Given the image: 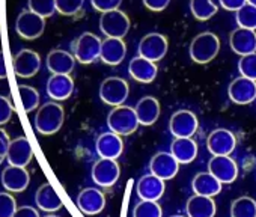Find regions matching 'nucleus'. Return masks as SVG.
<instances>
[{
	"label": "nucleus",
	"instance_id": "nucleus-11",
	"mask_svg": "<svg viewBox=\"0 0 256 217\" xmlns=\"http://www.w3.org/2000/svg\"><path fill=\"white\" fill-rule=\"evenodd\" d=\"M120 169L116 160L100 158L92 166V180L100 187H112L119 180Z\"/></svg>",
	"mask_w": 256,
	"mask_h": 217
},
{
	"label": "nucleus",
	"instance_id": "nucleus-5",
	"mask_svg": "<svg viewBox=\"0 0 256 217\" xmlns=\"http://www.w3.org/2000/svg\"><path fill=\"white\" fill-rule=\"evenodd\" d=\"M130 94V86L122 77H107L100 86V98L102 102L118 107L122 106Z\"/></svg>",
	"mask_w": 256,
	"mask_h": 217
},
{
	"label": "nucleus",
	"instance_id": "nucleus-15",
	"mask_svg": "<svg viewBox=\"0 0 256 217\" xmlns=\"http://www.w3.org/2000/svg\"><path fill=\"white\" fill-rule=\"evenodd\" d=\"M228 95L230 101L235 104L240 106L250 104L256 100V82L240 76L235 80H232V83L229 84Z\"/></svg>",
	"mask_w": 256,
	"mask_h": 217
},
{
	"label": "nucleus",
	"instance_id": "nucleus-25",
	"mask_svg": "<svg viewBox=\"0 0 256 217\" xmlns=\"http://www.w3.org/2000/svg\"><path fill=\"white\" fill-rule=\"evenodd\" d=\"M128 72H130L132 78L139 83H151L156 80L158 68L156 62H151L142 56H136L128 65Z\"/></svg>",
	"mask_w": 256,
	"mask_h": 217
},
{
	"label": "nucleus",
	"instance_id": "nucleus-10",
	"mask_svg": "<svg viewBox=\"0 0 256 217\" xmlns=\"http://www.w3.org/2000/svg\"><path fill=\"white\" fill-rule=\"evenodd\" d=\"M199 121L198 116L192 110H178L170 116L169 121V128L170 133L178 138H193L194 133L198 132Z\"/></svg>",
	"mask_w": 256,
	"mask_h": 217
},
{
	"label": "nucleus",
	"instance_id": "nucleus-7",
	"mask_svg": "<svg viewBox=\"0 0 256 217\" xmlns=\"http://www.w3.org/2000/svg\"><path fill=\"white\" fill-rule=\"evenodd\" d=\"M16 30L23 40H38L46 30V18L40 17L38 14L29 10H24L17 17Z\"/></svg>",
	"mask_w": 256,
	"mask_h": 217
},
{
	"label": "nucleus",
	"instance_id": "nucleus-44",
	"mask_svg": "<svg viewBox=\"0 0 256 217\" xmlns=\"http://www.w3.org/2000/svg\"><path fill=\"white\" fill-rule=\"evenodd\" d=\"M14 217H41L38 210L30 206V205H23V206H18Z\"/></svg>",
	"mask_w": 256,
	"mask_h": 217
},
{
	"label": "nucleus",
	"instance_id": "nucleus-30",
	"mask_svg": "<svg viewBox=\"0 0 256 217\" xmlns=\"http://www.w3.org/2000/svg\"><path fill=\"white\" fill-rule=\"evenodd\" d=\"M192 187L196 194L208 198H212L222 192V182L210 172H199L198 175H194Z\"/></svg>",
	"mask_w": 256,
	"mask_h": 217
},
{
	"label": "nucleus",
	"instance_id": "nucleus-26",
	"mask_svg": "<svg viewBox=\"0 0 256 217\" xmlns=\"http://www.w3.org/2000/svg\"><path fill=\"white\" fill-rule=\"evenodd\" d=\"M134 110H136L140 126L150 127V126L156 124L160 116V102L156 96L148 95L138 101Z\"/></svg>",
	"mask_w": 256,
	"mask_h": 217
},
{
	"label": "nucleus",
	"instance_id": "nucleus-8",
	"mask_svg": "<svg viewBox=\"0 0 256 217\" xmlns=\"http://www.w3.org/2000/svg\"><path fill=\"white\" fill-rule=\"evenodd\" d=\"M168 48H169L168 38L158 32H151L140 40L138 50H139V56L157 64L166 56Z\"/></svg>",
	"mask_w": 256,
	"mask_h": 217
},
{
	"label": "nucleus",
	"instance_id": "nucleus-36",
	"mask_svg": "<svg viewBox=\"0 0 256 217\" xmlns=\"http://www.w3.org/2000/svg\"><path fill=\"white\" fill-rule=\"evenodd\" d=\"M133 217H163V210L157 200H140L133 210Z\"/></svg>",
	"mask_w": 256,
	"mask_h": 217
},
{
	"label": "nucleus",
	"instance_id": "nucleus-2",
	"mask_svg": "<svg viewBox=\"0 0 256 217\" xmlns=\"http://www.w3.org/2000/svg\"><path fill=\"white\" fill-rule=\"evenodd\" d=\"M140 122L136 115V110L130 106H118L113 107L107 115V127L110 132L119 136H130L139 128Z\"/></svg>",
	"mask_w": 256,
	"mask_h": 217
},
{
	"label": "nucleus",
	"instance_id": "nucleus-3",
	"mask_svg": "<svg viewBox=\"0 0 256 217\" xmlns=\"http://www.w3.org/2000/svg\"><path fill=\"white\" fill-rule=\"evenodd\" d=\"M190 58L194 64L204 65L216 59L220 52V40L212 32H202L190 42Z\"/></svg>",
	"mask_w": 256,
	"mask_h": 217
},
{
	"label": "nucleus",
	"instance_id": "nucleus-23",
	"mask_svg": "<svg viewBox=\"0 0 256 217\" xmlns=\"http://www.w3.org/2000/svg\"><path fill=\"white\" fill-rule=\"evenodd\" d=\"M46 65H47V70L52 74H66V76H70L74 71L76 58H74V54H71V53H68L65 50L56 48V50H52L47 54Z\"/></svg>",
	"mask_w": 256,
	"mask_h": 217
},
{
	"label": "nucleus",
	"instance_id": "nucleus-14",
	"mask_svg": "<svg viewBox=\"0 0 256 217\" xmlns=\"http://www.w3.org/2000/svg\"><path fill=\"white\" fill-rule=\"evenodd\" d=\"M0 180H2V186L5 187L6 192H10V193H22L29 187L30 174L28 172L26 168H18V166L8 164L2 170Z\"/></svg>",
	"mask_w": 256,
	"mask_h": 217
},
{
	"label": "nucleus",
	"instance_id": "nucleus-1",
	"mask_svg": "<svg viewBox=\"0 0 256 217\" xmlns=\"http://www.w3.org/2000/svg\"><path fill=\"white\" fill-rule=\"evenodd\" d=\"M65 121V110L58 101L44 102L35 115V128L44 136L56 134Z\"/></svg>",
	"mask_w": 256,
	"mask_h": 217
},
{
	"label": "nucleus",
	"instance_id": "nucleus-24",
	"mask_svg": "<svg viewBox=\"0 0 256 217\" xmlns=\"http://www.w3.org/2000/svg\"><path fill=\"white\" fill-rule=\"evenodd\" d=\"M136 190L142 200H158L166 190V184L154 174H148L138 181Z\"/></svg>",
	"mask_w": 256,
	"mask_h": 217
},
{
	"label": "nucleus",
	"instance_id": "nucleus-33",
	"mask_svg": "<svg viewBox=\"0 0 256 217\" xmlns=\"http://www.w3.org/2000/svg\"><path fill=\"white\" fill-rule=\"evenodd\" d=\"M18 95L23 104L24 112L30 114L36 108H40V92L29 84H20L18 86Z\"/></svg>",
	"mask_w": 256,
	"mask_h": 217
},
{
	"label": "nucleus",
	"instance_id": "nucleus-41",
	"mask_svg": "<svg viewBox=\"0 0 256 217\" xmlns=\"http://www.w3.org/2000/svg\"><path fill=\"white\" fill-rule=\"evenodd\" d=\"M92 8L98 12H110L119 10L122 0H90Z\"/></svg>",
	"mask_w": 256,
	"mask_h": 217
},
{
	"label": "nucleus",
	"instance_id": "nucleus-39",
	"mask_svg": "<svg viewBox=\"0 0 256 217\" xmlns=\"http://www.w3.org/2000/svg\"><path fill=\"white\" fill-rule=\"evenodd\" d=\"M84 0H56V8L58 12L62 16H76L83 8Z\"/></svg>",
	"mask_w": 256,
	"mask_h": 217
},
{
	"label": "nucleus",
	"instance_id": "nucleus-32",
	"mask_svg": "<svg viewBox=\"0 0 256 217\" xmlns=\"http://www.w3.org/2000/svg\"><path fill=\"white\" fill-rule=\"evenodd\" d=\"M230 217H256V200L248 196L235 199L230 205Z\"/></svg>",
	"mask_w": 256,
	"mask_h": 217
},
{
	"label": "nucleus",
	"instance_id": "nucleus-37",
	"mask_svg": "<svg viewBox=\"0 0 256 217\" xmlns=\"http://www.w3.org/2000/svg\"><path fill=\"white\" fill-rule=\"evenodd\" d=\"M238 71L242 77L256 82V53L241 56V59L238 60Z\"/></svg>",
	"mask_w": 256,
	"mask_h": 217
},
{
	"label": "nucleus",
	"instance_id": "nucleus-34",
	"mask_svg": "<svg viewBox=\"0 0 256 217\" xmlns=\"http://www.w3.org/2000/svg\"><path fill=\"white\" fill-rule=\"evenodd\" d=\"M235 20H236L238 28L256 30V6L246 4L241 10L236 11Z\"/></svg>",
	"mask_w": 256,
	"mask_h": 217
},
{
	"label": "nucleus",
	"instance_id": "nucleus-4",
	"mask_svg": "<svg viewBox=\"0 0 256 217\" xmlns=\"http://www.w3.org/2000/svg\"><path fill=\"white\" fill-rule=\"evenodd\" d=\"M101 44L102 41L95 34H90V32L82 34L72 44L76 60H78L83 65L95 62L101 54Z\"/></svg>",
	"mask_w": 256,
	"mask_h": 217
},
{
	"label": "nucleus",
	"instance_id": "nucleus-19",
	"mask_svg": "<svg viewBox=\"0 0 256 217\" xmlns=\"http://www.w3.org/2000/svg\"><path fill=\"white\" fill-rule=\"evenodd\" d=\"M46 90L53 101H65L74 92V80L66 74H52L47 80Z\"/></svg>",
	"mask_w": 256,
	"mask_h": 217
},
{
	"label": "nucleus",
	"instance_id": "nucleus-9",
	"mask_svg": "<svg viewBox=\"0 0 256 217\" xmlns=\"http://www.w3.org/2000/svg\"><path fill=\"white\" fill-rule=\"evenodd\" d=\"M12 68L17 77L30 78L36 76L41 70V56L29 48L20 50L12 60Z\"/></svg>",
	"mask_w": 256,
	"mask_h": 217
},
{
	"label": "nucleus",
	"instance_id": "nucleus-46",
	"mask_svg": "<svg viewBox=\"0 0 256 217\" xmlns=\"http://www.w3.org/2000/svg\"><path fill=\"white\" fill-rule=\"evenodd\" d=\"M8 72H6V65H5V54L0 50V78H6Z\"/></svg>",
	"mask_w": 256,
	"mask_h": 217
},
{
	"label": "nucleus",
	"instance_id": "nucleus-6",
	"mask_svg": "<svg viewBox=\"0 0 256 217\" xmlns=\"http://www.w3.org/2000/svg\"><path fill=\"white\" fill-rule=\"evenodd\" d=\"M100 29L107 38L124 40V36L130 30V18L120 10L104 12L100 17Z\"/></svg>",
	"mask_w": 256,
	"mask_h": 217
},
{
	"label": "nucleus",
	"instance_id": "nucleus-49",
	"mask_svg": "<svg viewBox=\"0 0 256 217\" xmlns=\"http://www.w3.org/2000/svg\"><path fill=\"white\" fill-rule=\"evenodd\" d=\"M6 157H4V156H0V164H2L4 163V160H5Z\"/></svg>",
	"mask_w": 256,
	"mask_h": 217
},
{
	"label": "nucleus",
	"instance_id": "nucleus-12",
	"mask_svg": "<svg viewBox=\"0 0 256 217\" xmlns=\"http://www.w3.org/2000/svg\"><path fill=\"white\" fill-rule=\"evenodd\" d=\"M236 146V138L226 128H217L210 133L206 148L212 156H230Z\"/></svg>",
	"mask_w": 256,
	"mask_h": 217
},
{
	"label": "nucleus",
	"instance_id": "nucleus-20",
	"mask_svg": "<svg viewBox=\"0 0 256 217\" xmlns=\"http://www.w3.org/2000/svg\"><path fill=\"white\" fill-rule=\"evenodd\" d=\"M229 46L234 53L240 56H247L256 53V30L238 28L232 30L229 36Z\"/></svg>",
	"mask_w": 256,
	"mask_h": 217
},
{
	"label": "nucleus",
	"instance_id": "nucleus-48",
	"mask_svg": "<svg viewBox=\"0 0 256 217\" xmlns=\"http://www.w3.org/2000/svg\"><path fill=\"white\" fill-rule=\"evenodd\" d=\"M44 217H58L56 214H53V212H48L47 216H44Z\"/></svg>",
	"mask_w": 256,
	"mask_h": 217
},
{
	"label": "nucleus",
	"instance_id": "nucleus-21",
	"mask_svg": "<svg viewBox=\"0 0 256 217\" xmlns=\"http://www.w3.org/2000/svg\"><path fill=\"white\" fill-rule=\"evenodd\" d=\"M95 150L98 152V156L101 158H110V160H116L122 151H124V142H122V136L108 132V133H102L95 144Z\"/></svg>",
	"mask_w": 256,
	"mask_h": 217
},
{
	"label": "nucleus",
	"instance_id": "nucleus-42",
	"mask_svg": "<svg viewBox=\"0 0 256 217\" xmlns=\"http://www.w3.org/2000/svg\"><path fill=\"white\" fill-rule=\"evenodd\" d=\"M142 2L146 10H150L152 12H162L169 6L170 0H142Z\"/></svg>",
	"mask_w": 256,
	"mask_h": 217
},
{
	"label": "nucleus",
	"instance_id": "nucleus-31",
	"mask_svg": "<svg viewBox=\"0 0 256 217\" xmlns=\"http://www.w3.org/2000/svg\"><path fill=\"white\" fill-rule=\"evenodd\" d=\"M218 6L212 0H190V12L199 22H206L212 18Z\"/></svg>",
	"mask_w": 256,
	"mask_h": 217
},
{
	"label": "nucleus",
	"instance_id": "nucleus-47",
	"mask_svg": "<svg viewBox=\"0 0 256 217\" xmlns=\"http://www.w3.org/2000/svg\"><path fill=\"white\" fill-rule=\"evenodd\" d=\"M247 4H250V5L256 6V0H247Z\"/></svg>",
	"mask_w": 256,
	"mask_h": 217
},
{
	"label": "nucleus",
	"instance_id": "nucleus-43",
	"mask_svg": "<svg viewBox=\"0 0 256 217\" xmlns=\"http://www.w3.org/2000/svg\"><path fill=\"white\" fill-rule=\"evenodd\" d=\"M220 2V6L226 11H230V12H236L238 10H241L246 4L247 0H218Z\"/></svg>",
	"mask_w": 256,
	"mask_h": 217
},
{
	"label": "nucleus",
	"instance_id": "nucleus-50",
	"mask_svg": "<svg viewBox=\"0 0 256 217\" xmlns=\"http://www.w3.org/2000/svg\"><path fill=\"white\" fill-rule=\"evenodd\" d=\"M170 217H182V216H178V214H175V216H170Z\"/></svg>",
	"mask_w": 256,
	"mask_h": 217
},
{
	"label": "nucleus",
	"instance_id": "nucleus-29",
	"mask_svg": "<svg viewBox=\"0 0 256 217\" xmlns=\"http://www.w3.org/2000/svg\"><path fill=\"white\" fill-rule=\"evenodd\" d=\"M188 217H214L216 216V202L212 198L193 194L186 205Z\"/></svg>",
	"mask_w": 256,
	"mask_h": 217
},
{
	"label": "nucleus",
	"instance_id": "nucleus-45",
	"mask_svg": "<svg viewBox=\"0 0 256 217\" xmlns=\"http://www.w3.org/2000/svg\"><path fill=\"white\" fill-rule=\"evenodd\" d=\"M10 144H11L10 134H8L4 128H0V156L6 157V154H8V148H10Z\"/></svg>",
	"mask_w": 256,
	"mask_h": 217
},
{
	"label": "nucleus",
	"instance_id": "nucleus-16",
	"mask_svg": "<svg viewBox=\"0 0 256 217\" xmlns=\"http://www.w3.org/2000/svg\"><path fill=\"white\" fill-rule=\"evenodd\" d=\"M77 206L83 214H100L106 206V196L101 190L95 187H86L77 196Z\"/></svg>",
	"mask_w": 256,
	"mask_h": 217
},
{
	"label": "nucleus",
	"instance_id": "nucleus-22",
	"mask_svg": "<svg viewBox=\"0 0 256 217\" xmlns=\"http://www.w3.org/2000/svg\"><path fill=\"white\" fill-rule=\"evenodd\" d=\"M126 56V44L124 40L119 38H106L101 44V54L100 59L106 65L116 66L119 65Z\"/></svg>",
	"mask_w": 256,
	"mask_h": 217
},
{
	"label": "nucleus",
	"instance_id": "nucleus-38",
	"mask_svg": "<svg viewBox=\"0 0 256 217\" xmlns=\"http://www.w3.org/2000/svg\"><path fill=\"white\" fill-rule=\"evenodd\" d=\"M17 208V200L10 192H0V217H14Z\"/></svg>",
	"mask_w": 256,
	"mask_h": 217
},
{
	"label": "nucleus",
	"instance_id": "nucleus-27",
	"mask_svg": "<svg viewBox=\"0 0 256 217\" xmlns=\"http://www.w3.org/2000/svg\"><path fill=\"white\" fill-rule=\"evenodd\" d=\"M35 204L40 210L47 212H54L62 208V199L50 182H44L42 186H40L35 193Z\"/></svg>",
	"mask_w": 256,
	"mask_h": 217
},
{
	"label": "nucleus",
	"instance_id": "nucleus-40",
	"mask_svg": "<svg viewBox=\"0 0 256 217\" xmlns=\"http://www.w3.org/2000/svg\"><path fill=\"white\" fill-rule=\"evenodd\" d=\"M14 114V106L10 98L0 95V126H5L11 121Z\"/></svg>",
	"mask_w": 256,
	"mask_h": 217
},
{
	"label": "nucleus",
	"instance_id": "nucleus-13",
	"mask_svg": "<svg viewBox=\"0 0 256 217\" xmlns=\"http://www.w3.org/2000/svg\"><path fill=\"white\" fill-rule=\"evenodd\" d=\"M208 172L212 174L222 184H230L238 176V166L229 156H214L208 162Z\"/></svg>",
	"mask_w": 256,
	"mask_h": 217
},
{
	"label": "nucleus",
	"instance_id": "nucleus-35",
	"mask_svg": "<svg viewBox=\"0 0 256 217\" xmlns=\"http://www.w3.org/2000/svg\"><path fill=\"white\" fill-rule=\"evenodd\" d=\"M28 8L42 18L52 17L58 11L56 0H28Z\"/></svg>",
	"mask_w": 256,
	"mask_h": 217
},
{
	"label": "nucleus",
	"instance_id": "nucleus-17",
	"mask_svg": "<svg viewBox=\"0 0 256 217\" xmlns=\"http://www.w3.org/2000/svg\"><path fill=\"white\" fill-rule=\"evenodd\" d=\"M32 158H34V151H32V145L29 144L28 138L20 136V138H16L11 140L8 154H6L8 164L26 168L32 162Z\"/></svg>",
	"mask_w": 256,
	"mask_h": 217
},
{
	"label": "nucleus",
	"instance_id": "nucleus-18",
	"mask_svg": "<svg viewBox=\"0 0 256 217\" xmlns=\"http://www.w3.org/2000/svg\"><path fill=\"white\" fill-rule=\"evenodd\" d=\"M150 169L156 176L162 178L163 181H169L178 174L180 163L170 152H158L151 158Z\"/></svg>",
	"mask_w": 256,
	"mask_h": 217
},
{
	"label": "nucleus",
	"instance_id": "nucleus-28",
	"mask_svg": "<svg viewBox=\"0 0 256 217\" xmlns=\"http://www.w3.org/2000/svg\"><path fill=\"white\" fill-rule=\"evenodd\" d=\"M170 154L180 164H188L198 157V144L192 138H178L170 145Z\"/></svg>",
	"mask_w": 256,
	"mask_h": 217
}]
</instances>
